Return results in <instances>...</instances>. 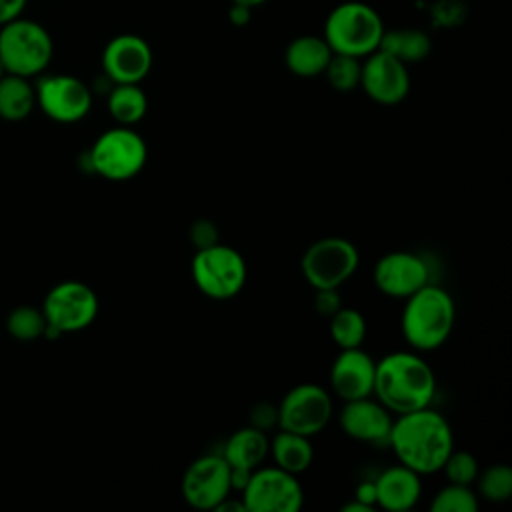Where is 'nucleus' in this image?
Returning <instances> with one entry per match:
<instances>
[{"label": "nucleus", "mask_w": 512, "mask_h": 512, "mask_svg": "<svg viewBox=\"0 0 512 512\" xmlns=\"http://www.w3.org/2000/svg\"><path fill=\"white\" fill-rule=\"evenodd\" d=\"M388 446L400 464L422 476L442 468L448 454L454 450V434L448 420L426 406L398 414L390 428Z\"/></svg>", "instance_id": "nucleus-1"}, {"label": "nucleus", "mask_w": 512, "mask_h": 512, "mask_svg": "<svg viewBox=\"0 0 512 512\" xmlns=\"http://www.w3.org/2000/svg\"><path fill=\"white\" fill-rule=\"evenodd\" d=\"M436 394V376L416 352H390L376 362L374 390L392 414H406L430 406Z\"/></svg>", "instance_id": "nucleus-2"}, {"label": "nucleus", "mask_w": 512, "mask_h": 512, "mask_svg": "<svg viewBox=\"0 0 512 512\" xmlns=\"http://www.w3.org/2000/svg\"><path fill=\"white\" fill-rule=\"evenodd\" d=\"M402 334L414 350H434L452 334L456 306L452 296L428 282L408 298H404Z\"/></svg>", "instance_id": "nucleus-3"}, {"label": "nucleus", "mask_w": 512, "mask_h": 512, "mask_svg": "<svg viewBox=\"0 0 512 512\" xmlns=\"http://www.w3.org/2000/svg\"><path fill=\"white\" fill-rule=\"evenodd\" d=\"M384 30V20L376 8L348 0L330 10L322 36L334 54L366 58L378 50Z\"/></svg>", "instance_id": "nucleus-4"}, {"label": "nucleus", "mask_w": 512, "mask_h": 512, "mask_svg": "<svg viewBox=\"0 0 512 512\" xmlns=\"http://www.w3.org/2000/svg\"><path fill=\"white\" fill-rule=\"evenodd\" d=\"M52 56V36L40 22L20 16L0 26V62L8 74L40 76L52 62Z\"/></svg>", "instance_id": "nucleus-5"}, {"label": "nucleus", "mask_w": 512, "mask_h": 512, "mask_svg": "<svg viewBox=\"0 0 512 512\" xmlns=\"http://www.w3.org/2000/svg\"><path fill=\"white\" fill-rule=\"evenodd\" d=\"M90 172L104 180L124 182L134 178L148 160L144 138L130 126H116L102 132L84 154Z\"/></svg>", "instance_id": "nucleus-6"}, {"label": "nucleus", "mask_w": 512, "mask_h": 512, "mask_svg": "<svg viewBox=\"0 0 512 512\" xmlns=\"http://www.w3.org/2000/svg\"><path fill=\"white\" fill-rule=\"evenodd\" d=\"M246 262L242 254L226 244L196 250L192 258V280L196 288L214 300L234 298L246 284Z\"/></svg>", "instance_id": "nucleus-7"}, {"label": "nucleus", "mask_w": 512, "mask_h": 512, "mask_svg": "<svg viewBox=\"0 0 512 512\" xmlns=\"http://www.w3.org/2000/svg\"><path fill=\"white\" fill-rule=\"evenodd\" d=\"M358 248L342 236H326L312 242L302 260V276L314 288H340L358 268Z\"/></svg>", "instance_id": "nucleus-8"}, {"label": "nucleus", "mask_w": 512, "mask_h": 512, "mask_svg": "<svg viewBox=\"0 0 512 512\" xmlns=\"http://www.w3.org/2000/svg\"><path fill=\"white\" fill-rule=\"evenodd\" d=\"M248 512H296L304 504V490L296 474L280 466H258L242 488Z\"/></svg>", "instance_id": "nucleus-9"}, {"label": "nucleus", "mask_w": 512, "mask_h": 512, "mask_svg": "<svg viewBox=\"0 0 512 512\" xmlns=\"http://www.w3.org/2000/svg\"><path fill=\"white\" fill-rule=\"evenodd\" d=\"M46 324L60 334L88 328L98 314L96 292L78 280H64L54 284L42 302Z\"/></svg>", "instance_id": "nucleus-10"}, {"label": "nucleus", "mask_w": 512, "mask_h": 512, "mask_svg": "<svg viewBox=\"0 0 512 512\" xmlns=\"http://www.w3.org/2000/svg\"><path fill=\"white\" fill-rule=\"evenodd\" d=\"M34 92L36 106L60 124H74L92 108L90 86L72 74H40Z\"/></svg>", "instance_id": "nucleus-11"}, {"label": "nucleus", "mask_w": 512, "mask_h": 512, "mask_svg": "<svg viewBox=\"0 0 512 512\" xmlns=\"http://www.w3.org/2000/svg\"><path fill=\"white\" fill-rule=\"evenodd\" d=\"M332 418L330 394L314 384L304 382L290 388L278 404V426L280 430L296 432L312 438L322 432Z\"/></svg>", "instance_id": "nucleus-12"}, {"label": "nucleus", "mask_w": 512, "mask_h": 512, "mask_svg": "<svg viewBox=\"0 0 512 512\" xmlns=\"http://www.w3.org/2000/svg\"><path fill=\"white\" fill-rule=\"evenodd\" d=\"M182 496L196 510H214L232 492L230 464L222 454H204L182 476Z\"/></svg>", "instance_id": "nucleus-13"}, {"label": "nucleus", "mask_w": 512, "mask_h": 512, "mask_svg": "<svg viewBox=\"0 0 512 512\" xmlns=\"http://www.w3.org/2000/svg\"><path fill=\"white\" fill-rule=\"evenodd\" d=\"M360 88L382 106L400 104L410 92L408 64L378 48L362 62Z\"/></svg>", "instance_id": "nucleus-14"}, {"label": "nucleus", "mask_w": 512, "mask_h": 512, "mask_svg": "<svg viewBox=\"0 0 512 512\" xmlns=\"http://www.w3.org/2000/svg\"><path fill=\"white\" fill-rule=\"evenodd\" d=\"M152 60V48L142 36L118 34L102 50V72L112 84H140Z\"/></svg>", "instance_id": "nucleus-15"}, {"label": "nucleus", "mask_w": 512, "mask_h": 512, "mask_svg": "<svg viewBox=\"0 0 512 512\" xmlns=\"http://www.w3.org/2000/svg\"><path fill=\"white\" fill-rule=\"evenodd\" d=\"M376 288L392 298H408L430 282V266L416 252L396 250L384 254L374 266Z\"/></svg>", "instance_id": "nucleus-16"}, {"label": "nucleus", "mask_w": 512, "mask_h": 512, "mask_svg": "<svg viewBox=\"0 0 512 512\" xmlns=\"http://www.w3.org/2000/svg\"><path fill=\"white\" fill-rule=\"evenodd\" d=\"M338 420L346 436L370 444H388L394 422L392 412L372 396L346 400Z\"/></svg>", "instance_id": "nucleus-17"}, {"label": "nucleus", "mask_w": 512, "mask_h": 512, "mask_svg": "<svg viewBox=\"0 0 512 512\" xmlns=\"http://www.w3.org/2000/svg\"><path fill=\"white\" fill-rule=\"evenodd\" d=\"M374 358L358 348H344L334 358L330 368V388L338 398L356 400L372 396L374 390Z\"/></svg>", "instance_id": "nucleus-18"}, {"label": "nucleus", "mask_w": 512, "mask_h": 512, "mask_svg": "<svg viewBox=\"0 0 512 512\" xmlns=\"http://www.w3.org/2000/svg\"><path fill=\"white\" fill-rule=\"evenodd\" d=\"M374 486H376V506L390 512L410 510L422 496L420 474L404 464L386 468L374 480Z\"/></svg>", "instance_id": "nucleus-19"}, {"label": "nucleus", "mask_w": 512, "mask_h": 512, "mask_svg": "<svg viewBox=\"0 0 512 512\" xmlns=\"http://www.w3.org/2000/svg\"><path fill=\"white\" fill-rule=\"evenodd\" d=\"M332 54L334 52L330 50L324 36L302 34L286 46L284 62L292 74L300 78H314L324 74Z\"/></svg>", "instance_id": "nucleus-20"}, {"label": "nucleus", "mask_w": 512, "mask_h": 512, "mask_svg": "<svg viewBox=\"0 0 512 512\" xmlns=\"http://www.w3.org/2000/svg\"><path fill=\"white\" fill-rule=\"evenodd\" d=\"M270 450V440L264 430L254 426H244L236 430L224 444L222 456L232 468H258Z\"/></svg>", "instance_id": "nucleus-21"}, {"label": "nucleus", "mask_w": 512, "mask_h": 512, "mask_svg": "<svg viewBox=\"0 0 512 512\" xmlns=\"http://www.w3.org/2000/svg\"><path fill=\"white\" fill-rule=\"evenodd\" d=\"M36 106V92L30 78L4 74L0 78V118L20 122L32 114Z\"/></svg>", "instance_id": "nucleus-22"}, {"label": "nucleus", "mask_w": 512, "mask_h": 512, "mask_svg": "<svg viewBox=\"0 0 512 512\" xmlns=\"http://www.w3.org/2000/svg\"><path fill=\"white\" fill-rule=\"evenodd\" d=\"M268 452L272 454L276 466H280L282 470L292 472L296 476L300 472L308 470L314 460V450H312L310 438L296 434V432H288V430H280L272 438Z\"/></svg>", "instance_id": "nucleus-23"}, {"label": "nucleus", "mask_w": 512, "mask_h": 512, "mask_svg": "<svg viewBox=\"0 0 512 512\" xmlns=\"http://www.w3.org/2000/svg\"><path fill=\"white\" fill-rule=\"evenodd\" d=\"M378 48L404 64H414L432 52V40L420 28H394L384 30Z\"/></svg>", "instance_id": "nucleus-24"}, {"label": "nucleus", "mask_w": 512, "mask_h": 512, "mask_svg": "<svg viewBox=\"0 0 512 512\" xmlns=\"http://www.w3.org/2000/svg\"><path fill=\"white\" fill-rule=\"evenodd\" d=\"M106 106L120 126H134L146 116L148 98L140 84H112L106 94Z\"/></svg>", "instance_id": "nucleus-25"}, {"label": "nucleus", "mask_w": 512, "mask_h": 512, "mask_svg": "<svg viewBox=\"0 0 512 512\" xmlns=\"http://www.w3.org/2000/svg\"><path fill=\"white\" fill-rule=\"evenodd\" d=\"M328 320H330L332 342L340 350H344V348H358L364 342L366 320H364V316L358 310L342 306Z\"/></svg>", "instance_id": "nucleus-26"}, {"label": "nucleus", "mask_w": 512, "mask_h": 512, "mask_svg": "<svg viewBox=\"0 0 512 512\" xmlns=\"http://www.w3.org/2000/svg\"><path fill=\"white\" fill-rule=\"evenodd\" d=\"M6 330L14 340L20 342H34L44 336L46 330V318L42 314V308L20 304L12 308L6 316Z\"/></svg>", "instance_id": "nucleus-27"}, {"label": "nucleus", "mask_w": 512, "mask_h": 512, "mask_svg": "<svg viewBox=\"0 0 512 512\" xmlns=\"http://www.w3.org/2000/svg\"><path fill=\"white\" fill-rule=\"evenodd\" d=\"M360 72H362V58L346 56V54H332L324 76L328 84L338 92H350L360 86Z\"/></svg>", "instance_id": "nucleus-28"}, {"label": "nucleus", "mask_w": 512, "mask_h": 512, "mask_svg": "<svg viewBox=\"0 0 512 512\" xmlns=\"http://www.w3.org/2000/svg\"><path fill=\"white\" fill-rule=\"evenodd\" d=\"M478 492L488 502H506L512 496V470L506 464H492L476 476Z\"/></svg>", "instance_id": "nucleus-29"}, {"label": "nucleus", "mask_w": 512, "mask_h": 512, "mask_svg": "<svg viewBox=\"0 0 512 512\" xmlns=\"http://www.w3.org/2000/svg\"><path fill=\"white\" fill-rule=\"evenodd\" d=\"M478 508V496L470 486L446 484L432 500V512H474Z\"/></svg>", "instance_id": "nucleus-30"}, {"label": "nucleus", "mask_w": 512, "mask_h": 512, "mask_svg": "<svg viewBox=\"0 0 512 512\" xmlns=\"http://www.w3.org/2000/svg\"><path fill=\"white\" fill-rule=\"evenodd\" d=\"M440 470H444L450 484H464V486H472L480 472L476 458L466 450H452Z\"/></svg>", "instance_id": "nucleus-31"}, {"label": "nucleus", "mask_w": 512, "mask_h": 512, "mask_svg": "<svg viewBox=\"0 0 512 512\" xmlns=\"http://www.w3.org/2000/svg\"><path fill=\"white\" fill-rule=\"evenodd\" d=\"M432 18L442 28L458 26L466 18V4L460 0H438L432 8Z\"/></svg>", "instance_id": "nucleus-32"}, {"label": "nucleus", "mask_w": 512, "mask_h": 512, "mask_svg": "<svg viewBox=\"0 0 512 512\" xmlns=\"http://www.w3.org/2000/svg\"><path fill=\"white\" fill-rule=\"evenodd\" d=\"M190 242L196 246V250L200 248H208L212 244H218V228L212 220H196L192 226H190Z\"/></svg>", "instance_id": "nucleus-33"}, {"label": "nucleus", "mask_w": 512, "mask_h": 512, "mask_svg": "<svg viewBox=\"0 0 512 512\" xmlns=\"http://www.w3.org/2000/svg\"><path fill=\"white\" fill-rule=\"evenodd\" d=\"M274 424H278V406H272L270 402H258L252 406L250 426L268 432Z\"/></svg>", "instance_id": "nucleus-34"}, {"label": "nucleus", "mask_w": 512, "mask_h": 512, "mask_svg": "<svg viewBox=\"0 0 512 512\" xmlns=\"http://www.w3.org/2000/svg\"><path fill=\"white\" fill-rule=\"evenodd\" d=\"M314 306L322 316L330 318L336 310L342 308V298L338 294V288H320V290H316Z\"/></svg>", "instance_id": "nucleus-35"}, {"label": "nucleus", "mask_w": 512, "mask_h": 512, "mask_svg": "<svg viewBox=\"0 0 512 512\" xmlns=\"http://www.w3.org/2000/svg\"><path fill=\"white\" fill-rule=\"evenodd\" d=\"M28 0H0V26L22 16Z\"/></svg>", "instance_id": "nucleus-36"}, {"label": "nucleus", "mask_w": 512, "mask_h": 512, "mask_svg": "<svg viewBox=\"0 0 512 512\" xmlns=\"http://www.w3.org/2000/svg\"><path fill=\"white\" fill-rule=\"evenodd\" d=\"M228 18L234 26H246L252 18V8L244 6V4H236L232 2V8L228 10Z\"/></svg>", "instance_id": "nucleus-37"}, {"label": "nucleus", "mask_w": 512, "mask_h": 512, "mask_svg": "<svg viewBox=\"0 0 512 512\" xmlns=\"http://www.w3.org/2000/svg\"><path fill=\"white\" fill-rule=\"evenodd\" d=\"M354 498L372 506V508H376V486H374V482L366 480V482L358 484L356 490H354Z\"/></svg>", "instance_id": "nucleus-38"}, {"label": "nucleus", "mask_w": 512, "mask_h": 512, "mask_svg": "<svg viewBox=\"0 0 512 512\" xmlns=\"http://www.w3.org/2000/svg\"><path fill=\"white\" fill-rule=\"evenodd\" d=\"M370 510H374V508L364 504V502H360V500H356V498L342 506V512H370Z\"/></svg>", "instance_id": "nucleus-39"}, {"label": "nucleus", "mask_w": 512, "mask_h": 512, "mask_svg": "<svg viewBox=\"0 0 512 512\" xmlns=\"http://www.w3.org/2000/svg\"><path fill=\"white\" fill-rule=\"evenodd\" d=\"M232 2L244 4V6H250V8H256V6H260V4H264V2H268V0H232Z\"/></svg>", "instance_id": "nucleus-40"}, {"label": "nucleus", "mask_w": 512, "mask_h": 512, "mask_svg": "<svg viewBox=\"0 0 512 512\" xmlns=\"http://www.w3.org/2000/svg\"><path fill=\"white\" fill-rule=\"evenodd\" d=\"M6 74V70H4V66H2V62H0V78Z\"/></svg>", "instance_id": "nucleus-41"}]
</instances>
